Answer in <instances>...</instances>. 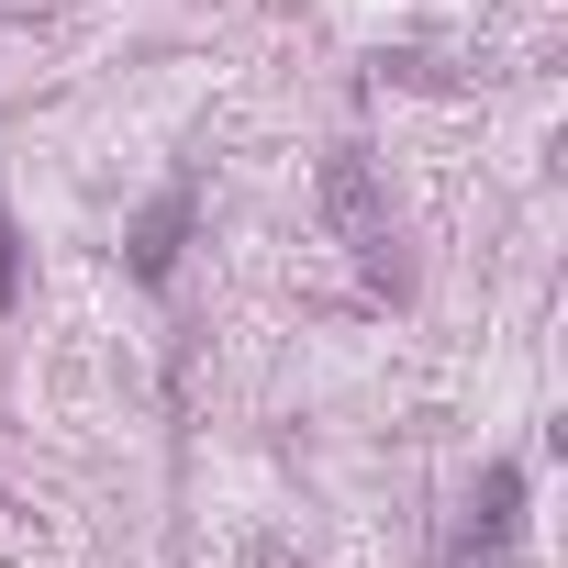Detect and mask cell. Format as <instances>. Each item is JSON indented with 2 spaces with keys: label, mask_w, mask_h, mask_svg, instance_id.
<instances>
[{
  "label": "cell",
  "mask_w": 568,
  "mask_h": 568,
  "mask_svg": "<svg viewBox=\"0 0 568 568\" xmlns=\"http://www.w3.org/2000/svg\"><path fill=\"white\" fill-rule=\"evenodd\" d=\"M23 302V234H12V212H0V313Z\"/></svg>",
  "instance_id": "4"
},
{
  "label": "cell",
  "mask_w": 568,
  "mask_h": 568,
  "mask_svg": "<svg viewBox=\"0 0 568 568\" xmlns=\"http://www.w3.org/2000/svg\"><path fill=\"white\" fill-rule=\"evenodd\" d=\"M179 234H190V179H179V190H156V201L134 212V234H123V256H134V278H145V291H168Z\"/></svg>",
  "instance_id": "3"
},
{
  "label": "cell",
  "mask_w": 568,
  "mask_h": 568,
  "mask_svg": "<svg viewBox=\"0 0 568 568\" xmlns=\"http://www.w3.org/2000/svg\"><path fill=\"white\" fill-rule=\"evenodd\" d=\"M324 212H335L346 256L379 278V291H402V245H390V212H379V179H368V156H357V145H335V156H324Z\"/></svg>",
  "instance_id": "1"
},
{
  "label": "cell",
  "mask_w": 568,
  "mask_h": 568,
  "mask_svg": "<svg viewBox=\"0 0 568 568\" xmlns=\"http://www.w3.org/2000/svg\"><path fill=\"white\" fill-rule=\"evenodd\" d=\"M513 513H524V468H490L468 524H457V546H446V568H501L513 557Z\"/></svg>",
  "instance_id": "2"
}]
</instances>
